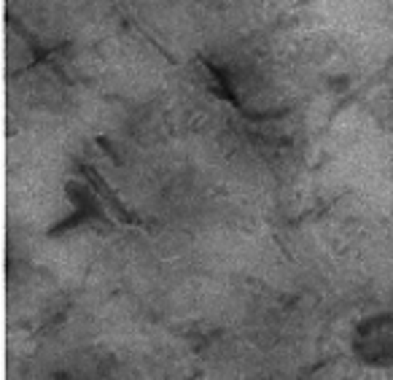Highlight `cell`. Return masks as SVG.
<instances>
[{
  "label": "cell",
  "mask_w": 393,
  "mask_h": 380,
  "mask_svg": "<svg viewBox=\"0 0 393 380\" xmlns=\"http://www.w3.org/2000/svg\"><path fill=\"white\" fill-rule=\"evenodd\" d=\"M60 380H68V378H62V375H60Z\"/></svg>",
  "instance_id": "cell-1"
}]
</instances>
